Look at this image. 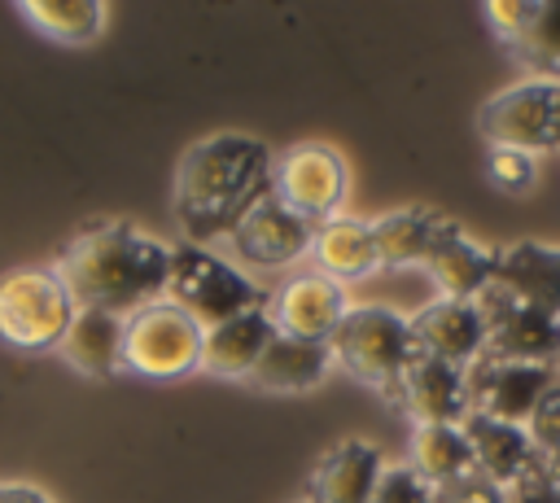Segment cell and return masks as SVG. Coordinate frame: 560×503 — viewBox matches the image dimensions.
I'll return each instance as SVG.
<instances>
[{"label":"cell","instance_id":"obj_22","mask_svg":"<svg viewBox=\"0 0 560 503\" xmlns=\"http://www.w3.org/2000/svg\"><path fill=\"white\" fill-rule=\"evenodd\" d=\"M57 354L92 376V381H105V376H118L122 372V315H109V311H74Z\"/></svg>","mask_w":560,"mask_h":503},{"label":"cell","instance_id":"obj_7","mask_svg":"<svg viewBox=\"0 0 560 503\" xmlns=\"http://www.w3.org/2000/svg\"><path fill=\"white\" fill-rule=\"evenodd\" d=\"M477 131L486 144L525 149V153H556L560 149V79L525 74L508 87H499L481 114Z\"/></svg>","mask_w":560,"mask_h":503},{"label":"cell","instance_id":"obj_28","mask_svg":"<svg viewBox=\"0 0 560 503\" xmlns=\"http://www.w3.org/2000/svg\"><path fill=\"white\" fill-rule=\"evenodd\" d=\"M372 503H433V486L411 464H385Z\"/></svg>","mask_w":560,"mask_h":503},{"label":"cell","instance_id":"obj_18","mask_svg":"<svg viewBox=\"0 0 560 503\" xmlns=\"http://www.w3.org/2000/svg\"><path fill=\"white\" fill-rule=\"evenodd\" d=\"M494 289L560 319V245H542V241L503 245L494 262Z\"/></svg>","mask_w":560,"mask_h":503},{"label":"cell","instance_id":"obj_25","mask_svg":"<svg viewBox=\"0 0 560 503\" xmlns=\"http://www.w3.org/2000/svg\"><path fill=\"white\" fill-rule=\"evenodd\" d=\"M18 13L57 44H92L105 31V4L96 0H22Z\"/></svg>","mask_w":560,"mask_h":503},{"label":"cell","instance_id":"obj_2","mask_svg":"<svg viewBox=\"0 0 560 503\" xmlns=\"http://www.w3.org/2000/svg\"><path fill=\"white\" fill-rule=\"evenodd\" d=\"M271 192V153L245 131L197 140L175 166V219L188 245L232 236V227Z\"/></svg>","mask_w":560,"mask_h":503},{"label":"cell","instance_id":"obj_27","mask_svg":"<svg viewBox=\"0 0 560 503\" xmlns=\"http://www.w3.org/2000/svg\"><path fill=\"white\" fill-rule=\"evenodd\" d=\"M486 179L508 197H525L538 188V157L525 149L486 144Z\"/></svg>","mask_w":560,"mask_h":503},{"label":"cell","instance_id":"obj_29","mask_svg":"<svg viewBox=\"0 0 560 503\" xmlns=\"http://www.w3.org/2000/svg\"><path fill=\"white\" fill-rule=\"evenodd\" d=\"M433 503H508V490L481 472H464L446 486H433Z\"/></svg>","mask_w":560,"mask_h":503},{"label":"cell","instance_id":"obj_26","mask_svg":"<svg viewBox=\"0 0 560 503\" xmlns=\"http://www.w3.org/2000/svg\"><path fill=\"white\" fill-rule=\"evenodd\" d=\"M512 57L529 70V74H547L560 79V0H542L534 4L521 39L512 44Z\"/></svg>","mask_w":560,"mask_h":503},{"label":"cell","instance_id":"obj_33","mask_svg":"<svg viewBox=\"0 0 560 503\" xmlns=\"http://www.w3.org/2000/svg\"><path fill=\"white\" fill-rule=\"evenodd\" d=\"M534 477H538L547 490L560 494V451H538V468H534Z\"/></svg>","mask_w":560,"mask_h":503},{"label":"cell","instance_id":"obj_21","mask_svg":"<svg viewBox=\"0 0 560 503\" xmlns=\"http://www.w3.org/2000/svg\"><path fill=\"white\" fill-rule=\"evenodd\" d=\"M328 367H332L328 341H302V337L276 332L249 381L267 394H306L328 376Z\"/></svg>","mask_w":560,"mask_h":503},{"label":"cell","instance_id":"obj_4","mask_svg":"<svg viewBox=\"0 0 560 503\" xmlns=\"http://www.w3.org/2000/svg\"><path fill=\"white\" fill-rule=\"evenodd\" d=\"M162 297L175 302L184 315H192L201 328L267 306V293L236 262L219 258L206 245H171V276Z\"/></svg>","mask_w":560,"mask_h":503},{"label":"cell","instance_id":"obj_6","mask_svg":"<svg viewBox=\"0 0 560 503\" xmlns=\"http://www.w3.org/2000/svg\"><path fill=\"white\" fill-rule=\"evenodd\" d=\"M74 302L52 267H13L0 276V341L22 354L57 350Z\"/></svg>","mask_w":560,"mask_h":503},{"label":"cell","instance_id":"obj_16","mask_svg":"<svg viewBox=\"0 0 560 503\" xmlns=\"http://www.w3.org/2000/svg\"><path fill=\"white\" fill-rule=\"evenodd\" d=\"M464 437L472 446V468L503 490H512L516 481H525L538 468V446H534L525 424H508V420H490V416L468 411Z\"/></svg>","mask_w":560,"mask_h":503},{"label":"cell","instance_id":"obj_23","mask_svg":"<svg viewBox=\"0 0 560 503\" xmlns=\"http://www.w3.org/2000/svg\"><path fill=\"white\" fill-rule=\"evenodd\" d=\"M446 214L429 206H402L381 219H372V241H376V262L381 267H420L442 232Z\"/></svg>","mask_w":560,"mask_h":503},{"label":"cell","instance_id":"obj_20","mask_svg":"<svg viewBox=\"0 0 560 503\" xmlns=\"http://www.w3.org/2000/svg\"><path fill=\"white\" fill-rule=\"evenodd\" d=\"M311 258H315V271L346 284V280H363L372 276L381 262H376V241H372V223L368 219H354V214H332L315 227L311 236Z\"/></svg>","mask_w":560,"mask_h":503},{"label":"cell","instance_id":"obj_19","mask_svg":"<svg viewBox=\"0 0 560 503\" xmlns=\"http://www.w3.org/2000/svg\"><path fill=\"white\" fill-rule=\"evenodd\" d=\"M276 337V324L267 315V306L258 311H245L236 319H223L214 328H206V341H201V372L210 376H223V381H249L258 359L267 354Z\"/></svg>","mask_w":560,"mask_h":503},{"label":"cell","instance_id":"obj_5","mask_svg":"<svg viewBox=\"0 0 560 503\" xmlns=\"http://www.w3.org/2000/svg\"><path fill=\"white\" fill-rule=\"evenodd\" d=\"M206 328L175 302L158 297L122 319V372L140 381H179L201 372Z\"/></svg>","mask_w":560,"mask_h":503},{"label":"cell","instance_id":"obj_14","mask_svg":"<svg viewBox=\"0 0 560 503\" xmlns=\"http://www.w3.org/2000/svg\"><path fill=\"white\" fill-rule=\"evenodd\" d=\"M494 262H499V249L472 241L455 219H446L438 241H433V249H429V258L420 267L438 284V297L477 302L494 284Z\"/></svg>","mask_w":560,"mask_h":503},{"label":"cell","instance_id":"obj_30","mask_svg":"<svg viewBox=\"0 0 560 503\" xmlns=\"http://www.w3.org/2000/svg\"><path fill=\"white\" fill-rule=\"evenodd\" d=\"M529 437L538 451H560V381L542 394V402L534 407V416L525 420Z\"/></svg>","mask_w":560,"mask_h":503},{"label":"cell","instance_id":"obj_3","mask_svg":"<svg viewBox=\"0 0 560 503\" xmlns=\"http://www.w3.org/2000/svg\"><path fill=\"white\" fill-rule=\"evenodd\" d=\"M328 350H332V367L350 372L354 381L381 389L394 402L407 367L420 359L411 319L389 306H350L337 332L328 337Z\"/></svg>","mask_w":560,"mask_h":503},{"label":"cell","instance_id":"obj_15","mask_svg":"<svg viewBox=\"0 0 560 503\" xmlns=\"http://www.w3.org/2000/svg\"><path fill=\"white\" fill-rule=\"evenodd\" d=\"M398 407L416 424H464L472 402H468V367L442 363L433 354H420L402 385H398Z\"/></svg>","mask_w":560,"mask_h":503},{"label":"cell","instance_id":"obj_12","mask_svg":"<svg viewBox=\"0 0 560 503\" xmlns=\"http://www.w3.org/2000/svg\"><path fill=\"white\" fill-rule=\"evenodd\" d=\"M346 311H350L346 284H337L319 271H302L289 284H280L276 293H267V315H271L276 332L302 337V341H328L337 332V324L346 319Z\"/></svg>","mask_w":560,"mask_h":503},{"label":"cell","instance_id":"obj_10","mask_svg":"<svg viewBox=\"0 0 560 503\" xmlns=\"http://www.w3.org/2000/svg\"><path fill=\"white\" fill-rule=\"evenodd\" d=\"M556 381H560V367L551 363H512V359L481 354L477 363H468V402L477 416L525 424Z\"/></svg>","mask_w":560,"mask_h":503},{"label":"cell","instance_id":"obj_13","mask_svg":"<svg viewBox=\"0 0 560 503\" xmlns=\"http://www.w3.org/2000/svg\"><path fill=\"white\" fill-rule=\"evenodd\" d=\"M407 319H411V332L420 341V354H433V359L455 363V367H468L486 354V315L477 302L433 297Z\"/></svg>","mask_w":560,"mask_h":503},{"label":"cell","instance_id":"obj_8","mask_svg":"<svg viewBox=\"0 0 560 503\" xmlns=\"http://www.w3.org/2000/svg\"><path fill=\"white\" fill-rule=\"evenodd\" d=\"M346 188H350V171L332 144L306 140V144H293L280 157H271V197L315 227L324 219L341 214Z\"/></svg>","mask_w":560,"mask_h":503},{"label":"cell","instance_id":"obj_31","mask_svg":"<svg viewBox=\"0 0 560 503\" xmlns=\"http://www.w3.org/2000/svg\"><path fill=\"white\" fill-rule=\"evenodd\" d=\"M529 13H534V0H490V4H486V22H490V31H494L508 48L521 39Z\"/></svg>","mask_w":560,"mask_h":503},{"label":"cell","instance_id":"obj_11","mask_svg":"<svg viewBox=\"0 0 560 503\" xmlns=\"http://www.w3.org/2000/svg\"><path fill=\"white\" fill-rule=\"evenodd\" d=\"M311 236H315V223L298 219L293 210H284L271 192L232 227V254L245 262V267H258V271H280V267H293L298 258L311 254Z\"/></svg>","mask_w":560,"mask_h":503},{"label":"cell","instance_id":"obj_34","mask_svg":"<svg viewBox=\"0 0 560 503\" xmlns=\"http://www.w3.org/2000/svg\"><path fill=\"white\" fill-rule=\"evenodd\" d=\"M0 503H52V499L44 490H35V486L9 481V486H0Z\"/></svg>","mask_w":560,"mask_h":503},{"label":"cell","instance_id":"obj_9","mask_svg":"<svg viewBox=\"0 0 560 503\" xmlns=\"http://www.w3.org/2000/svg\"><path fill=\"white\" fill-rule=\"evenodd\" d=\"M486 315V354L512 363H551L560 367V319L508 297L503 289H486L477 297Z\"/></svg>","mask_w":560,"mask_h":503},{"label":"cell","instance_id":"obj_1","mask_svg":"<svg viewBox=\"0 0 560 503\" xmlns=\"http://www.w3.org/2000/svg\"><path fill=\"white\" fill-rule=\"evenodd\" d=\"M52 271L66 284L74 311H109L127 319L166 293L171 245L122 219H109L83 227L57 254Z\"/></svg>","mask_w":560,"mask_h":503},{"label":"cell","instance_id":"obj_32","mask_svg":"<svg viewBox=\"0 0 560 503\" xmlns=\"http://www.w3.org/2000/svg\"><path fill=\"white\" fill-rule=\"evenodd\" d=\"M508 503H560V494H556V490H547V486L529 472L525 481H516V486L508 490Z\"/></svg>","mask_w":560,"mask_h":503},{"label":"cell","instance_id":"obj_17","mask_svg":"<svg viewBox=\"0 0 560 503\" xmlns=\"http://www.w3.org/2000/svg\"><path fill=\"white\" fill-rule=\"evenodd\" d=\"M381 472H385V455L363 437H346L319 455L306 503H372Z\"/></svg>","mask_w":560,"mask_h":503},{"label":"cell","instance_id":"obj_24","mask_svg":"<svg viewBox=\"0 0 560 503\" xmlns=\"http://www.w3.org/2000/svg\"><path fill=\"white\" fill-rule=\"evenodd\" d=\"M411 468L429 481V486H446L472 468V446L464 437V424H416L411 429V451H407Z\"/></svg>","mask_w":560,"mask_h":503}]
</instances>
